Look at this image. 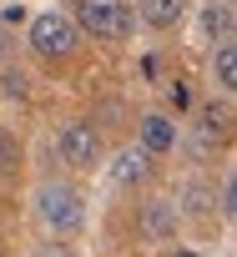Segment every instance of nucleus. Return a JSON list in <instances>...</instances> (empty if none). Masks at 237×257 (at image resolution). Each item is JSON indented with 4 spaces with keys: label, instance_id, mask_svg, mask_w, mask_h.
Masks as SVG:
<instances>
[{
    "label": "nucleus",
    "instance_id": "14",
    "mask_svg": "<svg viewBox=\"0 0 237 257\" xmlns=\"http://www.w3.org/2000/svg\"><path fill=\"white\" fill-rule=\"evenodd\" d=\"M172 257H197V252H192V247H177V252H172Z\"/></svg>",
    "mask_w": 237,
    "mask_h": 257
},
{
    "label": "nucleus",
    "instance_id": "15",
    "mask_svg": "<svg viewBox=\"0 0 237 257\" xmlns=\"http://www.w3.org/2000/svg\"><path fill=\"white\" fill-rule=\"evenodd\" d=\"M0 257H6V252H0Z\"/></svg>",
    "mask_w": 237,
    "mask_h": 257
},
{
    "label": "nucleus",
    "instance_id": "7",
    "mask_svg": "<svg viewBox=\"0 0 237 257\" xmlns=\"http://www.w3.org/2000/svg\"><path fill=\"white\" fill-rule=\"evenodd\" d=\"M182 11H187V0H142V21L152 31H172L182 21Z\"/></svg>",
    "mask_w": 237,
    "mask_h": 257
},
{
    "label": "nucleus",
    "instance_id": "2",
    "mask_svg": "<svg viewBox=\"0 0 237 257\" xmlns=\"http://www.w3.org/2000/svg\"><path fill=\"white\" fill-rule=\"evenodd\" d=\"M36 212H41V222L51 227V232H76L81 227V197L71 192V187H61V182H46L41 192H36Z\"/></svg>",
    "mask_w": 237,
    "mask_h": 257
},
{
    "label": "nucleus",
    "instance_id": "13",
    "mask_svg": "<svg viewBox=\"0 0 237 257\" xmlns=\"http://www.w3.org/2000/svg\"><path fill=\"white\" fill-rule=\"evenodd\" d=\"M167 106H172V111H187V106H192V91H187V81H172V86H167Z\"/></svg>",
    "mask_w": 237,
    "mask_h": 257
},
{
    "label": "nucleus",
    "instance_id": "9",
    "mask_svg": "<svg viewBox=\"0 0 237 257\" xmlns=\"http://www.w3.org/2000/svg\"><path fill=\"white\" fill-rule=\"evenodd\" d=\"M212 76H217V86H222V91H232V86H237V46H232V41H217Z\"/></svg>",
    "mask_w": 237,
    "mask_h": 257
},
{
    "label": "nucleus",
    "instance_id": "10",
    "mask_svg": "<svg viewBox=\"0 0 237 257\" xmlns=\"http://www.w3.org/2000/svg\"><path fill=\"white\" fill-rule=\"evenodd\" d=\"M207 31L212 36H222V41H232V6H227V0H217V6H207Z\"/></svg>",
    "mask_w": 237,
    "mask_h": 257
},
{
    "label": "nucleus",
    "instance_id": "8",
    "mask_svg": "<svg viewBox=\"0 0 237 257\" xmlns=\"http://www.w3.org/2000/svg\"><path fill=\"white\" fill-rule=\"evenodd\" d=\"M177 227V207L172 202H147V212H142V232L147 237H167Z\"/></svg>",
    "mask_w": 237,
    "mask_h": 257
},
{
    "label": "nucleus",
    "instance_id": "1",
    "mask_svg": "<svg viewBox=\"0 0 237 257\" xmlns=\"http://www.w3.org/2000/svg\"><path fill=\"white\" fill-rule=\"evenodd\" d=\"M76 31H86L96 41H122L132 31V11L122 0H81L76 6Z\"/></svg>",
    "mask_w": 237,
    "mask_h": 257
},
{
    "label": "nucleus",
    "instance_id": "11",
    "mask_svg": "<svg viewBox=\"0 0 237 257\" xmlns=\"http://www.w3.org/2000/svg\"><path fill=\"white\" fill-rule=\"evenodd\" d=\"M21 142H16V132H0V172H6V177H16L21 172Z\"/></svg>",
    "mask_w": 237,
    "mask_h": 257
},
{
    "label": "nucleus",
    "instance_id": "5",
    "mask_svg": "<svg viewBox=\"0 0 237 257\" xmlns=\"http://www.w3.org/2000/svg\"><path fill=\"white\" fill-rule=\"evenodd\" d=\"M172 147H177V126H172L162 111L142 116V152H147V157H162V152H172Z\"/></svg>",
    "mask_w": 237,
    "mask_h": 257
},
{
    "label": "nucleus",
    "instance_id": "6",
    "mask_svg": "<svg viewBox=\"0 0 237 257\" xmlns=\"http://www.w3.org/2000/svg\"><path fill=\"white\" fill-rule=\"evenodd\" d=\"M111 177H116V182H127V187H137V182H147V177H152V157H147L142 147L116 152V167H111Z\"/></svg>",
    "mask_w": 237,
    "mask_h": 257
},
{
    "label": "nucleus",
    "instance_id": "4",
    "mask_svg": "<svg viewBox=\"0 0 237 257\" xmlns=\"http://www.w3.org/2000/svg\"><path fill=\"white\" fill-rule=\"evenodd\" d=\"M61 157H66V167H96L101 162V137H96V126H86V121H71L66 132H61Z\"/></svg>",
    "mask_w": 237,
    "mask_h": 257
},
{
    "label": "nucleus",
    "instance_id": "3",
    "mask_svg": "<svg viewBox=\"0 0 237 257\" xmlns=\"http://www.w3.org/2000/svg\"><path fill=\"white\" fill-rule=\"evenodd\" d=\"M31 46L41 56H71L76 51V21L61 16V11H46L31 21Z\"/></svg>",
    "mask_w": 237,
    "mask_h": 257
},
{
    "label": "nucleus",
    "instance_id": "12",
    "mask_svg": "<svg viewBox=\"0 0 237 257\" xmlns=\"http://www.w3.org/2000/svg\"><path fill=\"white\" fill-rule=\"evenodd\" d=\"M202 132H207V137H222V132H227V111H222V106H202Z\"/></svg>",
    "mask_w": 237,
    "mask_h": 257
}]
</instances>
